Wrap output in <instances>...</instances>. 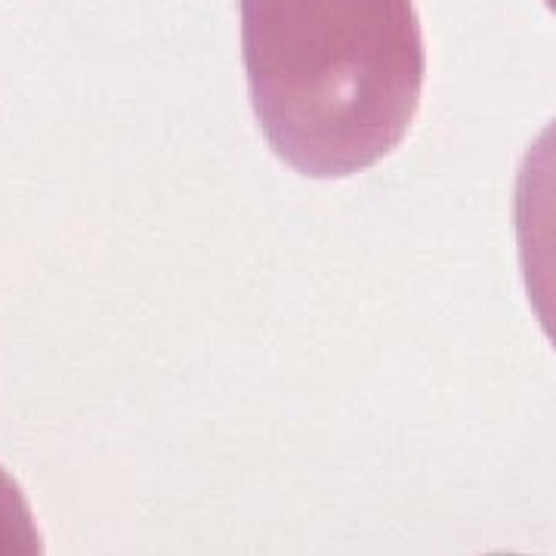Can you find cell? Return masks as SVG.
I'll use <instances>...</instances> for the list:
<instances>
[{
	"label": "cell",
	"instance_id": "obj_1",
	"mask_svg": "<svg viewBox=\"0 0 556 556\" xmlns=\"http://www.w3.org/2000/svg\"><path fill=\"white\" fill-rule=\"evenodd\" d=\"M251 105L303 177L340 179L408 134L427 53L415 0H239Z\"/></svg>",
	"mask_w": 556,
	"mask_h": 556
},
{
	"label": "cell",
	"instance_id": "obj_2",
	"mask_svg": "<svg viewBox=\"0 0 556 556\" xmlns=\"http://www.w3.org/2000/svg\"><path fill=\"white\" fill-rule=\"evenodd\" d=\"M514 226L532 313L556 346V121L541 130L519 164Z\"/></svg>",
	"mask_w": 556,
	"mask_h": 556
},
{
	"label": "cell",
	"instance_id": "obj_3",
	"mask_svg": "<svg viewBox=\"0 0 556 556\" xmlns=\"http://www.w3.org/2000/svg\"><path fill=\"white\" fill-rule=\"evenodd\" d=\"M38 554H43V541L31 517V507L22 495L20 482L0 467V556Z\"/></svg>",
	"mask_w": 556,
	"mask_h": 556
},
{
	"label": "cell",
	"instance_id": "obj_4",
	"mask_svg": "<svg viewBox=\"0 0 556 556\" xmlns=\"http://www.w3.org/2000/svg\"><path fill=\"white\" fill-rule=\"evenodd\" d=\"M544 3H547V7H551V10L556 13V0H544Z\"/></svg>",
	"mask_w": 556,
	"mask_h": 556
}]
</instances>
